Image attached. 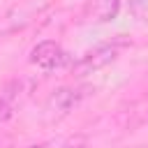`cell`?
Wrapping results in <instances>:
<instances>
[{
	"instance_id": "obj_1",
	"label": "cell",
	"mask_w": 148,
	"mask_h": 148,
	"mask_svg": "<svg viewBox=\"0 0 148 148\" xmlns=\"http://www.w3.org/2000/svg\"><path fill=\"white\" fill-rule=\"evenodd\" d=\"M125 46H127V39H113V42H106V44H99V46L90 49L88 53H83L72 65L74 76H86V74H92V72L106 67L109 62H113L120 56V51Z\"/></svg>"
},
{
	"instance_id": "obj_2",
	"label": "cell",
	"mask_w": 148,
	"mask_h": 148,
	"mask_svg": "<svg viewBox=\"0 0 148 148\" xmlns=\"http://www.w3.org/2000/svg\"><path fill=\"white\" fill-rule=\"evenodd\" d=\"M30 62L37 65L39 69L51 72V69H58V67H62L67 62V53H65V49L56 39H42V42H37L32 46Z\"/></svg>"
},
{
	"instance_id": "obj_3",
	"label": "cell",
	"mask_w": 148,
	"mask_h": 148,
	"mask_svg": "<svg viewBox=\"0 0 148 148\" xmlns=\"http://www.w3.org/2000/svg\"><path fill=\"white\" fill-rule=\"evenodd\" d=\"M120 12V0H88L83 7L86 23H111Z\"/></svg>"
},
{
	"instance_id": "obj_4",
	"label": "cell",
	"mask_w": 148,
	"mask_h": 148,
	"mask_svg": "<svg viewBox=\"0 0 148 148\" xmlns=\"http://www.w3.org/2000/svg\"><path fill=\"white\" fill-rule=\"evenodd\" d=\"M90 92V88H81V86H72V88H60L51 95L49 99V109L53 113H69L74 106L81 104V99Z\"/></svg>"
},
{
	"instance_id": "obj_5",
	"label": "cell",
	"mask_w": 148,
	"mask_h": 148,
	"mask_svg": "<svg viewBox=\"0 0 148 148\" xmlns=\"http://www.w3.org/2000/svg\"><path fill=\"white\" fill-rule=\"evenodd\" d=\"M21 88H23L21 81H12L0 95V120H7L14 116L16 106L21 104Z\"/></svg>"
},
{
	"instance_id": "obj_6",
	"label": "cell",
	"mask_w": 148,
	"mask_h": 148,
	"mask_svg": "<svg viewBox=\"0 0 148 148\" xmlns=\"http://www.w3.org/2000/svg\"><path fill=\"white\" fill-rule=\"evenodd\" d=\"M130 14L136 21L148 23V0H130Z\"/></svg>"
},
{
	"instance_id": "obj_7",
	"label": "cell",
	"mask_w": 148,
	"mask_h": 148,
	"mask_svg": "<svg viewBox=\"0 0 148 148\" xmlns=\"http://www.w3.org/2000/svg\"><path fill=\"white\" fill-rule=\"evenodd\" d=\"M62 148H88V141L83 136H72L62 143Z\"/></svg>"
},
{
	"instance_id": "obj_8",
	"label": "cell",
	"mask_w": 148,
	"mask_h": 148,
	"mask_svg": "<svg viewBox=\"0 0 148 148\" xmlns=\"http://www.w3.org/2000/svg\"><path fill=\"white\" fill-rule=\"evenodd\" d=\"M28 148H53V143L44 141V143H35V146H28Z\"/></svg>"
}]
</instances>
